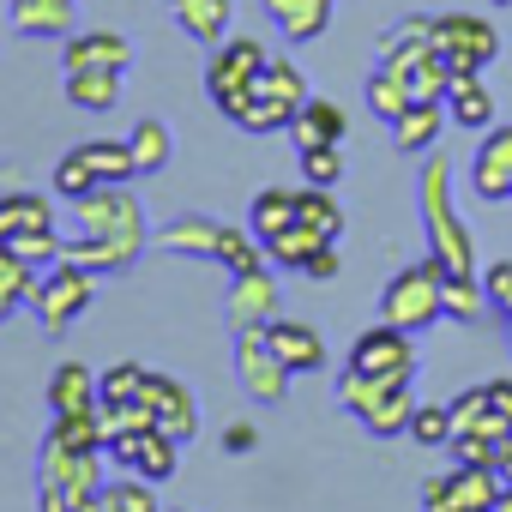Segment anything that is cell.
<instances>
[{
	"label": "cell",
	"mask_w": 512,
	"mask_h": 512,
	"mask_svg": "<svg viewBox=\"0 0 512 512\" xmlns=\"http://www.w3.org/2000/svg\"><path fill=\"white\" fill-rule=\"evenodd\" d=\"M169 13H175V25H181L193 43L217 49V43L229 37V25H235V0H169Z\"/></svg>",
	"instance_id": "obj_22"
},
{
	"label": "cell",
	"mask_w": 512,
	"mask_h": 512,
	"mask_svg": "<svg viewBox=\"0 0 512 512\" xmlns=\"http://www.w3.org/2000/svg\"><path fill=\"white\" fill-rule=\"evenodd\" d=\"M344 368H356V374H368V380H410L416 374V332H404V326H368L356 344H350V362Z\"/></svg>",
	"instance_id": "obj_9"
},
{
	"label": "cell",
	"mask_w": 512,
	"mask_h": 512,
	"mask_svg": "<svg viewBox=\"0 0 512 512\" xmlns=\"http://www.w3.org/2000/svg\"><path fill=\"white\" fill-rule=\"evenodd\" d=\"M91 404H97V368L55 362V374H49V410L67 416V410H91Z\"/></svg>",
	"instance_id": "obj_26"
},
{
	"label": "cell",
	"mask_w": 512,
	"mask_h": 512,
	"mask_svg": "<svg viewBox=\"0 0 512 512\" xmlns=\"http://www.w3.org/2000/svg\"><path fill=\"white\" fill-rule=\"evenodd\" d=\"M37 290H43L37 266H31V260H19V253L0 241V296H7L13 308H25V302H37Z\"/></svg>",
	"instance_id": "obj_39"
},
{
	"label": "cell",
	"mask_w": 512,
	"mask_h": 512,
	"mask_svg": "<svg viewBox=\"0 0 512 512\" xmlns=\"http://www.w3.org/2000/svg\"><path fill=\"white\" fill-rule=\"evenodd\" d=\"M67 235H79V241H151V223H145V205L127 181H103L85 199H73Z\"/></svg>",
	"instance_id": "obj_3"
},
{
	"label": "cell",
	"mask_w": 512,
	"mask_h": 512,
	"mask_svg": "<svg viewBox=\"0 0 512 512\" xmlns=\"http://www.w3.org/2000/svg\"><path fill=\"white\" fill-rule=\"evenodd\" d=\"M145 404H151L157 428H163V434H175L181 446L199 434V398H193V386H187V380H175V374H157V368H151V380H145Z\"/></svg>",
	"instance_id": "obj_13"
},
{
	"label": "cell",
	"mask_w": 512,
	"mask_h": 512,
	"mask_svg": "<svg viewBox=\"0 0 512 512\" xmlns=\"http://www.w3.org/2000/svg\"><path fill=\"white\" fill-rule=\"evenodd\" d=\"M253 446H260V428H253V422H229V428H223V452L241 458V452H253Z\"/></svg>",
	"instance_id": "obj_45"
},
{
	"label": "cell",
	"mask_w": 512,
	"mask_h": 512,
	"mask_svg": "<svg viewBox=\"0 0 512 512\" xmlns=\"http://www.w3.org/2000/svg\"><path fill=\"white\" fill-rule=\"evenodd\" d=\"M470 175H476V193H482L488 205H494V199H512V127H488V133H482Z\"/></svg>",
	"instance_id": "obj_16"
},
{
	"label": "cell",
	"mask_w": 512,
	"mask_h": 512,
	"mask_svg": "<svg viewBox=\"0 0 512 512\" xmlns=\"http://www.w3.org/2000/svg\"><path fill=\"white\" fill-rule=\"evenodd\" d=\"M446 266L434 260H416V266H404V272H392V284L380 290V320L386 326H404V332H428V326H440L446 320Z\"/></svg>",
	"instance_id": "obj_2"
},
{
	"label": "cell",
	"mask_w": 512,
	"mask_h": 512,
	"mask_svg": "<svg viewBox=\"0 0 512 512\" xmlns=\"http://www.w3.org/2000/svg\"><path fill=\"white\" fill-rule=\"evenodd\" d=\"M127 145H133L139 175H157V169L175 163V133H169V121H139V127L127 133Z\"/></svg>",
	"instance_id": "obj_30"
},
{
	"label": "cell",
	"mask_w": 512,
	"mask_h": 512,
	"mask_svg": "<svg viewBox=\"0 0 512 512\" xmlns=\"http://www.w3.org/2000/svg\"><path fill=\"white\" fill-rule=\"evenodd\" d=\"M494 500H500L494 464H452L422 482V512H488Z\"/></svg>",
	"instance_id": "obj_6"
},
{
	"label": "cell",
	"mask_w": 512,
	"mask_h": 512,
	"mask_svg": "<svg viewBox=\"0 0 512 512\" xmlns=\"http://www.w3.org/2000/svg\"><path fill=\"white\" fill-rule=\"evenodd\" d=\"M109 458L145 482H169L181 470V440L163 434V428H133V434H115L109 440Z\"/></svg>",
	"instance_id": "obj_11"
},
{
	"label": "cell",
	"mask_w": 512,
	"mask_h": 512,
	"mask_svg": "<svg viewBox=\"0 0 512 512\" xmlns=\"http://www.w3.org/2000/svg\"><path fill=\"white\" fill-rule=\"evenodd\" d=\"M91 187H103V181H97V169H91V163L79 157V145H73V151H67L61 163H55V175H49V193L73 205V199H85Z\"/></svg>",
	"instance_id": "obj_40"
},
{
	"label": "cell",
	"mask_w": 512,
	"mask_h": 512,
	"mask_svg": "<svg viewBox=\"0 0 512 512\" xmlns=\"http://www.w3.org/2000/svg\"><path fill=\"white\" fill-rule=\"evenodd\" d=\"M61 67H115V73H133V43L121 31H73L61 43Z\"/></svg>",
	"instance_id": "obj_17"
},
{
	"label": "cell",
	"mask_w": 512,
	"mask_h": 512,
	"mask_svg": "<svg viewBox=\"0 0 512 512\" xmlns=\"http://www.w3.org/2000/svg\"><path fill=\"white\" fill-rule=\"evenodd\" d=\"M326 247V235H314L308 223H290L284 235H272L266 241V253H272V266H284V272H308V260Z\"/></svg>",
	"instance_id": "obj_33"
},
{
	"label": "cell",
	"mask_w": 512,
	"mask_h": 512,
	"mask_svg": "<svg viewBox=\"0 0 512 512\" xmlns=\"http://www.w3.org/2000/svg\"><path fill=\"white\" fill-rule=\"evenodd\" d=\"M223 229H229V223L187 211V217H169L163 229H151V247H163V253H181V260H217Z\"/></svg>",
	"instance_id": "obj_14"
},
{
	"label": "cell",
	"mask_w": 512,
	"mask_h": 512,
	"mask_svg": "<svg viewBox=\"0 0 512 512\" xmlns=\"http://www.w3.org/2000/svg\"><path fill=\"white\" fill-rule=\"evenodd\" d=\"M37 223H55V199L49 193H25V187L0 193V241H13V235H25Z\"/></svg>",
	"instance_id": "obj_27"
},
{
	"label": "cell",
	"mask_w": 512,
	"mask_h": 512,
	"mask_svg": "<svg viewBox=\"0 0 512 512\" xmlns=\"http://www.w3.org/2000/svg\"><path fill=\"white\" fill-rule=\"evenodd\" d=\"M506 452H512V428H506Z\"/></svg>",
	"instance_id": "obj_52"
},
{
	"label": "cell",
	"mask_w": 512,
	"mask_h": 512,
	"mask_svg": "<svg viewBox=\"0 0 512 512\" xmlns=\"http://www.w3.org/2000/svg\"><path fill=\"white\" fill-rule=\"evenodd\" d=\"M368 109H374L386 127L410 109V85H404V73H398V67H386V61H380V67L368 73Z\"/></svg>",
	"instance_id": "obj_34"
},
{
	"label": "cell",
	"mask_w": 512,
	"mask_h": 512,
	"mask_svg": "<svg viewBox=\"0 0 512 512\" xmlns=\"http://www.w3.org/2000/svg\"><path fill=\"white\" fill-rule=\"evenodd\" d=\"M253 97L272 103V109H284V115L296 121V109H302L314 91H308V73H302L296 61H266V67H260V79H253Z\"/></svg>",
	"instance_id": "obj_24"
},
{
	"label": "cell",
	"mask_w": 512,
	"mask_h": 512,
	"mask_svg": "<svg viewBox=\"0 0 512 512\" xmlns=\"http://www.w3.org/2000/svg\"><path fill=\"white\" fill-rule=\"evenodd\" d=\"M488 404H494V416H506V428H512V380H488Z\"/></svg>",
	"instance_id": "obj_47"
},
{
	"label": "cell",
	"mask_w": 512,
	"mask_h": 512,
	"mask_svg": "<svg viewBox=\"0 0 512 512\" xmlns=\"http://www.w3.org/2000/svg\"><path fill=\"white\" fill-rule=\"evenodd\" d=\"M416 205H422V229H428V253L446 266V272H476V247H470V229L458 223V205H452V169L440 151H428L422 175H416Z\"/></svg>",
	"instance_id": "obj_1"
},
{
	"label": "cell",
	"mask_w": 512,
	"mask_h": 512,
	"mask_svg": "<svg viewBox=\"0 0 512 512\" xmlns=\"http://www.w3.org/2000/svg\"><path fill=\"white\" fill-rule=\"evenodd\" d=\"M235 380L253 404H284L296 374L284 368V356L272 350L266 332H235Z\"/></svg>",
	"instance_id": "obj_8"
},
{
	"label": "cell",
	"mask_w": 512,
	"mask_h": 512,
	"mask_svg": "<svg viewBox=\"0 0 512 512\" xmlns=\"http://www.w3.org/2000/svg\"><path fill=\"white\" fill-rule=\"evenodd\" d=\"M296 223H308L314 235L338 241L344 235V205L332 199V187H296Z\"/></svg>",
	"instance_id": "obj_31"
},
{
	"label": "cell",
	"mask_w": 512,
	"mask_h": 512,
	"mask_svg": "<svg viewBox=\"0 0 512 512\" xmlns=\"http://www.w3.org/2000/svg\"><path fill=\"white\" fill-rule=\"evenodd\" d=\"M49 434L67 440V446H79V452H109V434H103V410H97V404H91V410H67V416H55Z\"/></svg>",
	"instance_id": "obj_36"
},
{
	"label": "cell",
	"mask_w": 512,
	"mask_h": 512,
	"mask_svg": "<svg viewBox=\"0 0 512 512\" xmlns=\"http://www.w3.org/2000/svg\"><path fill=\"white\" fill-rule=\"evenodd\" d=\"M145 380H151L145 362H115V368H103V374H97V404H139V398H145Z\"/></svg>",
	"instance_id": "obj_38"
},
{
	"label": "cell",
	"mask_w": 512,
	"mask_h": 512,
	"mask_svg": "<svg viewBox=\"0 0 512 512\" xmlns=\"http://www.w3.org/2000/svg\"><path fill=\"white\" fill-rule=\"evenodd\" d=\"M446 115H452V127L488 133V127H494V97H488V85H482V79H452V91H446Z\"/></svg>",
	"instance_id": "obj_29"
},
{
	"label": "cell",
	"mask_w": 512,
	"mask_h": 512,
	"mask_svg": "<svg viewBox=\"0 0 512 512\" xmlns=\"http://www.w3.org/2000/svg\"><path fill=\"white\" fill-rule=\"evenodd\" d=\"M482 284H488V308L506 320V314H512V260H494V266L482 272Z\"/></svg>",
	"instance_id": "obj_43"
},
{
	"label": "cell",
	"mask_w": 512,
	"mask_h": 512,
	"mask_svg": "<svg viewBox=\"0 0 512 512\" xmlns=\"http://www.w3.org/2000/svg\"><path fill=\"white\" fill-rule=\"evenodd\" d=\"M7 320H13V302H7V296H0V326H7Z\"/></svg>",
	"instance_id": "obj_49"
},
{
	"label": "cell",
	"mask_w": 512,
	"mask_h": 512,
	"mask_svg": "<svg viewBox=\"0 0 512 512\" xmlns=\"http://www.w3.org/2000/svg\"><path fill=\"white\" fill-rule=\"evenodd\" d=\"M494 470H500V488H512V452H506V458H500Z\"/></svg>",
	"instance_id": "obj_48"
},
{
	"label": "cell",
	"mask_w": 512,
	"mask_h": 512,
	"mask_svg": "<svg viewBox=\"0 0 512 512\" xmlns=\"http://www.w3.org/2000/svg\"><path fill=\"white\" fill-rule=\"evenodd\" d=\"M506 344H512V314H506Z\"/></svg>",
	"instance_id": "obj_50"
},
{
	"label": "cell",
	"mask_w": 512,
	"mask_h": 512,
	"mask_svg": "<svg viewBox=\"0 0 512 512\" xmlns=\"http://www.w3.org/2000/svg\"><path fill=\"white\" fill-rule=\"evenodd\" d=\"M121 79L115 67H67V103L85 109V115H109L121 103Z\"/></svg>",
	"instance_id": "obj_23"
},
{
	"label": "cell",
	"mask_w": 512,
	"mask_h": 512,
	"mask_svg": "<svg viewBox=\"0 0 512 512\" xmlns=\"http://www.w3.org/2000/svg\"><path fill=\"white\" fill-rule=\"evenodd\" d=\"M43 494H37V506L43 512H85V500H97V494H73V488H61V482H37Z\"/></svg>",
	"instance_id": "obj_44"
},
{
	"label": "cell",
	"mask_w": 512,
	"mask_h": 512,
	"mask_svg": "<svg viewBox=\"0 0 512 512\" xmlns=\"http://www.w3.org/2000/svg\"><path fill=\"white\" fill-rule=\"evenodd\" d=\"M500 49V31L482 13H440L434 19V55L452 79H476Z\"/></svg>",
	"instance_id": "obj_5"
},
{
	"label": "cell",
	"mask_w": 512,
	"mask_h": 512,
	"mask_svg": "<svg viewBox=\"0 0 512 512\" xmlns=\"http://www.w3.org/2000/svg\"><path fill=\"white\" fill-rule=\"evenodd\" d=\"M410 440L428 446V452L452 446V404H416V416H410Z\"/></svg>",
	"instance_id": "obj_41"
},
{
	"label": "cell",
	"mask_w": 512,
	"mask_h": 512,
	"mask_svg": "<svg viewBox=\"0 0 512 512\" xmlns=\"http://www.w3.org/2000/svg\"><path fill=\"white\" fill-rule=\"evenodd\" d=\"M7 19L19 37H49L67 43L79 31V0H7Z\"/></svg>",
	"instance_id": "obj_15"
},
{
	"label": "cell",
	"mask_w": 512,
	"mask_h": 512,
	"mask_svg": "<svg viewBox=\"0 0 512 512\" xmlns=\"http://www.w3.org/2000/svg\"><path fill=\"white\" fill-rule=\"evenodd\" d=\"M163 512H181V506H163Z\"/></svg>",
	"instance_id": "obj_53"
},
{
	"label": "cell",
	"mask_w": 512,
	"mask_h": 512,
	"mask_svg": "<svg viewBox=\"0 0 512 512\" xmlns=\"http://www.w3.org/2000/svg\"><path fill=\"white\" fill-rule=\"evenodd\" d=\"M440 127H452L446 103H410V109L392 121V145H398L404 157H428V151L440 145Z\"/></svg>",
	"instance_id": "obj_21"
},
{
	"label": "cell",
	"mask_w": 512,
	"mask_h": 512,
	"mask_svg": "<svg viewBox=\"0 0 512 512\" xmlns=\"http://www.w3.org/2000/svg\"><path fill=\"white\" fill-rule=\"evenodd\" d=\"M37 482H61L73 494H103L109 470H103V452H79L55 434H43V452H37Z\"/></svg>",
	"instance_id": "obj_12"
},
{
	"label": "cell",
	"mask_w": 512,
	"mask_h": 512,
	"mask_svg": "<svg viewBox=\"0 0 512 512\" xmlns=\"http://www.w3.org/2000/svg\"><path fill=\"white\" fill-rule=\"evenodd\" d=\"M290 223H296V187H260V193H253V205H247V229L260 235V241L284 235Z\"/></svg>",
	"instance_id": "obj_28"
},
{
	"label": "cell",
	"mask_w": 512,
	"mask_h": 512,
	"mask_svg": "<svg viewBox=\"0 0 512 512\" xmlns=\"http://www.w3.org/2000/svg\"><path fill=\"white\" fill-rule=\"evenodd\" d=\"M266 61H272L266 43H253V37H223V43L211 49V61H205V91H211V103L223 109V121H241V109H247V97H253V79H260Z\"/></svg>",
	"instance_id": "obj_4"
},
{
	"label": "cell",
	"mask_w": 512,
	"mask_h": 512,
	"mask_svg": "<svg viewBox=\"0 0 512 512\" xmlns=\"http://www.w3.org/2000/svg\"><path fill=\"white\" fill-rule=\"evenodd\" d=\"M344 127H350L344 103H332V97H308V103L296 109V121H290V139H296V151H314V145H344Z\"/></svg>",
	"instance_id": "obj_20"
},
{
	"label": "cell",
	"mask_w": 512,
	"mask_h": 512,
	"mask_svg": "<svg viewBox=\"0 0 512 512\" xmlns=\"http://www.w3.org/2000/svg\"><path fill=\"white\" fill-rule=\"evenodd\" d=\"M91 296H97V272H85L79 260H55L49 272H43V290H37V320H43V332H67L85 308H91Z\"/></svg>",
	"instance_id": "obj_7"
},
{
	"label": "cell",
	"mask_w": 512,
	"mask_h": 512,
	"mask_svg": "<svg viewBox=\"0 0 512 512\" xmlns=\"http://www.w3.org/2000/svg\"><path fill=\"white\" fill-rule=\"evenodd\" d=\"M302 175H308V187H338V175H344V145H314V151H302Z\"/></svg>",
	"instance_id": "obj_42"
},
{
	"label": "cell",
	"mask_w": 512,
	"mask_h": 512,
	"mask_svg": "<svg viewBox=\"0 0 512 512\" xmlns=\"http://www.w3.org/2000/svg\"><path fill=\"white\" fill-rule=\"evenodd\" d=\"M410 416H416V398H410V380H392V386H380L362 410H356V422L374 434V440H392V434H410Z\"/></svg>",
	"instance_id": "obj_19"
},
{
	"label": "cell",
	"mask_w": 512,
	"mask_h": 512,
	"mask_svg": "<svg viewBox=\"0 0 512 512\" xmlns=\"http://www.w3.org/2000/svg\"><path fill=\"white\" fill-rule=\"evenodd\" d=\"M332 7H338V0H266L272 25H278L290 43H314V37H326Z\"/></svg>",
	"instance_id": "obj_25"
},
{
	"label": "cell",
	"mask_w": 512,
	"mask_h": 512,
	"mask_svg": "<svg viewBox=\"0 0 512 512\" xmlns=\"http://www.w3.org/2000/svg\"><path fill=\"white\" fill-rule=\"evenodd\" d=\"M97 506L103 512H163L157 506V482H145V476H109L103 482V494H97Z\"/></svg>",
	"instance_id": "obj_32"
},
{
	"label": "cell",
	"mask_w": 512,
	"mask_h": 512,
	"mask_svg": "<svg viewBox=\"0 0 512 512\" xmlns=\"http://www.w3.org/2000/svg\"><path fill=\"white\" fill-rule=\"evenodd\" d=\"M302 278H314V284H326V278H338V241H326L314 260H308V272Z\"/></svg>",
	"instance_id": "obj_46"
},
{
	"label": "cell",
	"mask_w": 512,
	"mask_h": 512,
	"mask_svg": "<svg viewBox=\"0 0 512 512\" xmlns=\"http://www.w3.org/2000/svg\"><path fill=\"white\" fill-rule=\"evenodd\" d=\"M266 338H272V350L284 356L290 374H320V368H326V338H320L308 320H284V314H278V320L266 326Z\"/></svg>",
	"instance_id": "obj_18"
},
{
	"label": "cell",
	"mask_w": 512,
	"mask_h": 512,
	"mask_svg": "<svg viewBox=\"0 0 512 512\" xmlns=\"http://www.w3.org/2000/svg\"><path fill=\"white\" fill-rule=\"evenodd\" d=\"M482 308H488V284H482L476 272H452V278H446V320L476 326Z\"/></svg>",
	"instance_id": "obj_37"
},
{
	"label": "cell",
	"mask_w": 512,
	"mask_h": 512,
	"mask_svg": "<svg viewBox=\"0 0 512 512\" xmlns=\"http://www.w3.org/2000/svg\"><path fill=\"white\" fill-rule=\"evenodd\" d=\"M79 157L97 169V181H133V175H139V163H133V145H127V139H85V145H79Z\"/></svg>",
	"instance_id": "obj_35"
},
{
	"label": "cell",
	"mask_w": 512,
	"mask_h": 512,
	"mask_svg": "<svg viewBox=\"0 0 512 512\" xmlns=\"http://www.w3.org/2000/svg\"><path fill=\"white\" fill-rule=\"evenodd\" d=\"M488 512H494V506H488Z\"/></svg>",
	"instance_id": "obj_54"
},
{
	"label": "cell",
	"mask_w": 512,
	"mask_h": 512,
	"mask_svg": "<svg viewBox=\"0 0 512 512\" xmlns=\"http://www.w3.org/2000/svg\"><path fill=\"white\" fill-rule=\"evenodd\" d=\"M488 7H512V0H488Z\"/></svg>",
	"instance_id": "obj_51"
},
{
	"label": "cell",
	"mask_w": 512,
	"mask_h": 512,
	"mask_svg": "<svg viewBox=\"0 0 512 512\" xmlns=\"http://www.w3.org/2000/svg\"><path fill=\"white\" fill-rule=\"evenodd\" d=\"M278 314H284V296H278L272 266H260V272H235V278H229V296H223L229 332H266Z\"/></svg>",
	"instance_id": "obj_10"
}]
</instances>
